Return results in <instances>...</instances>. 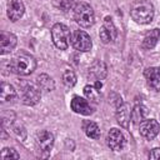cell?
<instances>
[{"label":"cell","instance_id":"6da1fadb","mask_svg":"<svg viewBox=\"0 0 160 160\" xmlns=\"http://www.w3.org/2000/svg\"><path fill=\"white\" fill-rule=\"evenodd\" d=\"M10 70L18 75H30L36 68V60L34 56L26 52H20L9 62Z\"/></svg>","mask_w":160,"mask_h":160},{"label":"cell","instance_id":"7a4b0ae2","mask_svg":"<svg viewBox=\"0 0 160 160\" xmlns=\"http://www.w3.org/2000/svg\"><path fill=\"white\" fill-rule=\"evenodd\" d=\"M130 15L138 24H150L154 19V6L149 0H139L131 5Z\"/></svg>","mask_w":160,"mask_h":160},{"label":"cell","instance_id":"3957f363","mask_svg":"<svg viewBox=\"0 0 160 160\" xmlns=\"http://www.w3.org/2000/svg\"><path fill=\"white\" fill-rule=\"evenodd\" d=\"M74 20L81 28H90L95 21L92 8L86 2H79L74 9Z\"/></svg>","mask_w":160,"mask_h":160},{"label":"cell","instance_id":"277c9868","mask_svg":"<svg viewBox=\"0 0 160 160\" xmlns=\"http://www.w3.org/2000/svg\"><path fill=\"white\" fill-rule=\"evenodd\" d=\"M51 39L54 45L60 49V50H66L69 48L70 40H71V35H70V30L66 25L64 24H54L51 28Z\"/></svg>","mask_w":160,"mask_h":160},{"label":"cell","instance_id":"5b68a950","mask_svg":"<svg viewBox=\"0 0 160 160\" xmlns=\"http://www.w3.org/2000/svg\"><path fill=\"white\" fill-rule=\"evenodd\" d=\"M40 98H41L40 88L30 82H24L21 85V100L25 105L29 106L36 105L40 101Z\"/></svg>","mask_w":160,"mask_h":160},{"label":"cell","instance_id":"8992f818","mask_svg":"<svg viewBox=\"0 0 160 160\" xmlns=\"http://www.w3.org/2000/svg\"><path fill=\"white\" fill-rule=\"evenodd\" d=\"M71 44L72 46L79 50V51H82V52H86V51H90L91 50V46H92V41H91V38L82 30H75L71 35Z\"/></svg>","mask_w":160,"mask_h":160},{"label":"cell","instance_id":"52a82bcc","mask_svg":"<svg viewBox=\"0 0 160 160\" xmlns=\"http://www.w3.org/2000/svg\"><path fill=\"white\" fill-rule=\"evenodd\" d=\"M160 131V125L155 119H146L139 124V132L148 140H152Z\"/></svg>","mask_w":160,"mask_h":160},{"label":"cell","instance_id":"ba28073f","mask_svg":"<svg viewBox=\"0 0 160 160\" xmlns=\"http://www.w3.org/2000/svg\"><path fill=\"white\" fill-rule=\"evenodd\" d=\"M36 144H38V149L39 151L41 152V156L42 158H46L50 152V150L52 149V145H54V135L48 131V130H42L38 134V140H36Z\"/></svg>","mask_w":160,"mask_h":160},{"label":"cell","instance_id":"9c48e42d","mask_svg":"<svg viewBox=\"0 0 160 160\" xmlns=\"http://www.w3.org/2000/svg\"><path fill=\"white\" fill-rule=\"evenodd\" d=\"M116 35H118V31H116V28L111 20L110 16H106L104 19V24L100 29V32H99V36H100V40L104 42V44H108V42H111L116 39Z\"/></svg>","mask_w":160,"mask_h":160},{"label":"cell","instance_id":"30bf717a","mask_svg":"<svg viewBox=\"0 0 160 160\" xmlns=\"http://www.w3.org/2000/svg\"><path fill=\"white\" fill-rule=\"evenodd\" d=\"M106 144L114 151H120L125 146V138L119 129H110L106 135Z\"/></svg>","mask_w":160,"mask_h":160},{"label":"cell","instance_id":"8fae6325","mask_svg":"<svg viewBox=\"0 0 160 160\" xmlns=\"http://www.w3.org/2000/svg\"><path fill=\"white\" fill-rule=\"evenodd\" d=\"M144 76L148 86L154 91H160V68L150 66L144 71Z\"/></svg>","mask_w":160,"mask_h":160},{"label":"cell","instance_id":"7c38bea8","mask_svg":"<svg viewBox=\"0 0 160 160\" xmlns=\"http://www.w3.org/2000/svg\"><path fill=\"white\" fill-rule=\"evenodd\" d=\"M106 75H108V68L104 61L96 60L88 69V76L94 81H100V80L105 79Z\"/></svg>","mask_w":160,"mask_h":160},{"label":"cell","instance_id":"4fadbf2b","mask_svg":"<svg viewBox=\"0 0 160 160\" xmlns=\"http://www.w3.org/2000/svg\"><path fill=\"white\" fill-rule=\"evenodd\" d=\"M71 110L75 111L76 114H81V115H91L94 112V108L89 104L88 100H85L84 98L80 96H74L71 100Z\"/></svg>","mask_w":160,"mask_h":160},{"label":"cell","instance_id":"5bb4252c","mask_svg":"<svg viewBox=\"0 0 160 160\" xmlns=\"http://www.w3.org/2000/svg\"><path fill=\"white\" fill-rule=\"evenodd\" d=\"M16 42H18V39L12 32L2 31L0 35V52H1V55L14 50V48L16 46Z\"/></svg>","mask_w":160,"mask_h":160},{"label":"cell","instance_id":"9a60e30c","mask_svg":"<svg viewBox=\"0 0 160 160\" xmlns=\"http://www.w3.org/2000/svg\"><path fill=\"white\" fill-rule=\"evenodd\" d=\"M116 121L120 126H122L124 129H128L129 128V122H130V119H131V109L128 104L122 102L120 104L118 108H116Z\"/></svg>","mask_w":160,"mask_h":160},{"label":"cell","instance_id":"2e32d148","mask_svg":"<svg viewBox=\"0 0 160 160\" xmlns=\"http://www.w3.org/2000/svg\"><path fill=\"white\" fill-rule=\"evenodd\" d=\"M25 12V6L20 0L8 1V18L11 21H18Z\"/></svg>","mask_w":160,"mask_h":160},{"label":"cell","instance_id":"e0dca14e","mask_svg":"<svg viewBox=\"0 0 160 160\" xmlns=\"http://www.w3.org/2000/svg\"><path fill=\"white\" fill-rule=\"evenodd\" d=\"M160 40V29H152L150 30V32H148L141 42V48L145 50H150L152 48H155V45L158 44V41Z\"/></svg>","mask_w":160,"mask_h":160},{"label":"cell","instance_id":"ac0fdd59","mask_svg":"<svg viewBox=\"0 0 160 160\" xmlns=\"http://www.w3.org/2000/svg\"><path fill=\"white\" fill-rule=\"evenodd\" d=\"M15 99H16V90L14 89V86L8 82H2L0 90V100L2 102H6V101H12Z\"/></svg>","mask_w":160,"mask_h":160},{"label":"cell","instance_id":"d6986e66","mask_svg":"<svg viewBox=\"0 0 160 160\" xmlns=\"http://www.w3.org/2000/svg\"><path fill=\"white\" fill-rule=\"evenodd\" d=\"M82 130L85 131L86 136L90 139H98L100 136V129H99L98 124L94 121H84Z\"/></svg>","mask_w":160,"mask_h":160},{"label":"cell","instance_id":"ffe728a7","mask_svg":"<svg viewBox=\"0 0 160 160\" xmlns=\"http://www.w3.org/2000/svg\"><path fill=\"white\" fill-rule=\"evenodd\" d=\"M145 115H146V108L141 104H138L131 109V120L136 125H139L144 120Z\"/></svg>","mask_w":160,"mask_h":160},{"label":"cell","instance_id":"44dd1931","mask_svg":"<svg viewBox=\"0 0 160 160\" xmlns=\"http://www.w3.org/2000/svg\"><path fill=\"white\" fill-rule=\"evenodd\" d=\"M38 84H39V88L41 90H45V91H52L54 88H55V84H54V80L51 76H49L48 74H41L38 76Z\"/></svg>","mask_w":160,"mask_h":160},{"label":"cell","instance_id":"7402d4cb","mask_svg":"<svg viewBox=\"0 0 160 160\" xmlns=\"http://www.w3.org/2000/svg\"><path fill=\"white\" fill-rule=\"evenodd\" d=\"M84 94L85 96L92 101V102H98L101 98V94H100V89L96 88L95 85H85L84 88Z\"/></svg>","mask_w":160,"mask_h":160},{"label":"cell","instance_id":"603a6c76","mask_svg":"<svg viewBox=\"0 0 160 160\" xmlns=\"http://www.w3.org/2000/svg\"><path fill=\"white\" fill-rule=\"evenodd\" d=\"M54 5L62 10V11H69V10H72L75 9V6L78 5L76 4V0H52Z\"/></svg>","mask_w":160,"mask_h":160},{"label":"cell","instance_id":"cb8c5ba5","mask_svg":"<svg viewBox=\"0 0 160 160\" xmlns=\"http://www.w3.org/2000/svg\"><path fill=\"white\" fill-rule=\"evenodd\" d=\"M62 82L68 88H72L76 84V75L72 70H65L62 74Z\"/></svg>","mask_w":160,"mask_h":160},{"label":"cell","instance_id":"d4e9b609","mask_svg":"<svg viewBox=\"0 0 160 160\" xmlns=\"http://www.w3.org/2000/svg\"><path fill=\"white\" fill-rule=\"evenodd\" d=\"M0 158L2 160H6V159H20V155L18 154V151L12 148H4L1 150V154H0Z\"/></svg>","mask_w":160,"mask_h":160},{"label":"cell","instance_id":"484cf974","mask_svg":"<svg viewBox=\"0 0 160 160\" xmlns=\"http://www.w3.org/2000/svg\"><path fill=\"white\" fill-rule=\"evenodd\" d=\"M149 159H160V148H155L150 151Z\"/></svg>","mask_w":160,"mask_h":160}]
</instances>
